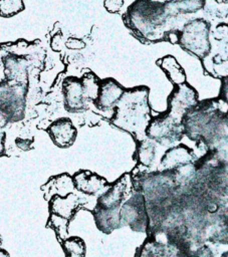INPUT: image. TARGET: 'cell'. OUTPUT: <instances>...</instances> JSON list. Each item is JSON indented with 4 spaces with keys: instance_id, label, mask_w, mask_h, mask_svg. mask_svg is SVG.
Segmentation results:
<instances>
[{
    "instance_id": "6da1fadb",
    "label": "cell",
    "mask_w": 228,
    "mask_h": 257,
    "mask_svg": "<svg viewBox=\"0 0 228 257\" xmlns=\"http://www.w3.org/2000/svg\"><path fill=\"white\" fill-rule=\"evenodd\" d=\"M113 122L123 130L140 135L147 130L150 119L147 87H135L125 91L117 103Z\"/></svg>"
},
{
    "instance_id": "44dd1931",
    "label": "cell",
    "mask_w": 228,
    "mask_h": 257,
    "mask_svg": "<svg viewBox=\"0 0 228 257\" xmlns=\"http://www.w3.org/2000/svg\"><path fill=\"white\" fill-rule=\"evenodd\" d=\"M15 143H16V146L21 149L22 151H28L31 149V144H32V141H29V140H26V139H21V138H18L15 140Z\"/></svg>"
},
{
    "instance_id": "5b68a950",
    "label": "cell",
    "mask_w": 228,
    "mask_h": 257,
    "mask_svg": "<svg viewBox=\"0 0 228 257\" xmlns=\"http://www.w3.org/2000/svg\"><path fill=\"white\" fill-rule=\"evenodd\" d=\"M135 257H186V255L162 233L154 232L147 234L146 240L137 248Z\"/></svg>"
},
{
    "instance_id": "9c48e42d",
    "label": "cell",
    "mask_w": 228,
    "mask_h": 257,
    "mask_svg": "<svg viewBox=\"0 0 228 257\" xmlns=\"http://www.w3.org/2000/svg\"><path fill=\"white\" fill-rule=\"evenodd\" d=\"M46 131L54 145L59 148L71 146L76 138V128L67 117H60L52 121Z\"/></svg>"
},
{
    "instance_id": "52a82bcc",
    "label": "cell",
    "mask_w": 228,
    "mask_h": 257,
    "mask_svg": "<svg viewBox=\"0 0 228 257\" xmlns=\"http://www.w3.org/2000/svg\"><path fill=\"white\" fill-rule=\"evenodd\" d=\"M180 128L178 120L168 115L167 117H158L151 121L146 130V134L149 138H153L159 143L171 144L176 141V137L180 136Z\"/></svg>"
},
{
    "instance_id": "8fae6325",
    "label": "cell",
    "mask_w": 228,
    "mask_h": 257,
    "mask_svg": "<svg viewBox=\"0 0 228 257\" xmlns=\"http://www.w3.org/2000/svg\"><path fill=\"white\" fill-rule=\"evenodd\" d=\"M78 208V199L69 194L66 197H53L49 202V212L51 215L57 216L67 222L73 218Z\"/></svg>"
},
{
    "instance_id": "d4e9b609",
    "label": "cell",
    "mask_w": 228,
    "mask_h": 257,
    "mask_svg": "<svg viewBox=\"0 0 228 257\" xmlns=\"http://www.w3.org/2000/svg\"><path fill=\"white\" fill-rule=\"evenodd\" d=\"M1 244H2V238H1V236H0V248H1Z\"/></svg>"
},
{
    "instance_id": "30bf717a",
    "label": "cell",
    "mask_w": 228,
    "mask_h": 257,
    "mask_svg": "<svg viewBox=\"0 0 228 257\" xmlns=\"http://www.w3.org/2000/svg\"><path fill=\"white\" fill-rule=\"evenodd\" d=\"M124 87L118 83L112 78L104 79L99 83L97 97L95 99V103L97 107L102 110H106L111 108L113 105L118 103L124 94Z\"/></svg>"
},
{
    "instance_id": "7c38bea8",
    "label": "cell",
    "mask_w": 228,
    "mask_h": 257,
    "mask_svg": "<svg viewBox=\"0 0 228 257\" xmlns=\"http://www.w3.org/2000/svg\"><path fill=\"white\" fill-rule=\"evenodd\" d=\"M73 186L84 194H95L105 186V180L89 171H80L72 178Z\"/></svg>"
},
{
    "instance_id": "cb8c5ba5",
    "label": "cell",
    "mask_w": 228,
    "mask_h": 257,
    "mask_svg": "<svg viewBox=\"0 0 228 257\" xmlns=\"http://www.w3.org/2000/svg\"><path fill=\"white\" fill-rule=\"evenodd\" d=\"M0 257H10V256H9V253L5 249L0 248Z\"/></svg>"
},
{
    "instance_id": "ba28073f",
    "label": "cell",
    "mask_w": 228,
    "mask_h": 257,
    "mask_svg": "<svg viewBox=\"0 0 228 257\" xmlns=\"http://www.w3.org/2000/svg\"><path fill=\"white\" fill-rule=\"evenodd\" d=\"M64 107L67 111L73 112L81 109L86 100L81 79L67 77L62 83Z\"/></svg>"
},
{
    "instance_id": "3957f363",
    "label": "cell",
    "mask_w": 228,
    "mask_h": 257,
    "mask_svg": "<svg viewBox=\"0 0 228 257\" xmlns=\"http://www.w3.org/2000/svg\"><path fill=\"white\" fill-rule=\"evenodd\" d=\"M179 43L190 53L204 57L209 53V25L203 19H194L180 32Z\"/></svg>"
},
{
    "instance_id": "2e32d148",
    "label": "cell",
    "mask_w": 228,
    "mask_h": 257,
    "mask_svg": "<svg viewBox=\"0 0 228 257\" xmlns=\"http://www.w3.org/2000/svg\"><path fill=\"white\" fill-rule=\"evenodd\" d=\"M60 244L65 257H85L86 246L80 237H67Z\"/></svg>"
},
{
    "instance_id": "e0dca14e",
    "label": "cell",
    "mask_w": 228,
    "mask_h": 257,
    "mask_svg": "<svg viewBox=\"0 0 228 257\" xmlns=\"http://www.w3.org/2000/svg\"><path fill=\"white\" fill-rule=\"evenodd\" d=\"M136 155H137L138 161L142 165L146 167L151 166L155 160V155H156L155 145L151 141L142 140L138 145Z\"/></svg>"
},
{
    "instance_id": "ffe728a7",
    "label": "cell",
    "mask_w": 228,
    "mask_h": 257,
    "mask_svg": "<svg viewBox=\"0 0 228 257\" xmlns=\"http://www.w3.org/2000/svg\"><path fill=\"white\" fill-rule=\"evenodd\" d=\"M124 2L123 1H116V0H111V1H104L103 5L106 8L107 11L111 12V13H116L118 11H120V9L122 8Z\"/></svg>"
},
{
    "instance_id": "ac0fdd59",
    "label": "cell",
    "mask_w": 228,
    "mask_h": 257,
    "mask_svg": "<svg viewBox=\"0 0 228 257\" xmlns=\"http://www.w3.org/2000/svg\"><path fill=\"white\" fill-rule=\"evenodd\" d=\"M24 10V3L20 0H0V16L12 17Z\"/></svg>"
},
{
    "instance_id": "277c9868",
    "label": "cell",
    "mask_w": 228,
    "mask_h": 257,
    "mask_svg": "<svg viewBox=\"0 0 228 257\" xmlns=\"http://www.w3.org/2000/svg\"><path fill=\"white\" fill-rule=\"evenodd\" d=\"M119 218L121 227L130 226L134 231L147 232L150 220L143 197L134 195L126 201L120 209Z\"/></svg>"
},
{
    "instance_id": "8992f818",
    "label": "cell",
    "mask_w": 228,
    "mask_h": 257,
    "mask_svg": "<svg viewBox=\"0 0 228 257\" xmlns=\"http://www.w3.org/2000/svg\"><path fill=\"white\" fill-rule=\"evenodd\" d=\"M197 101V92L188 84L177 85L169 97V116L179 120Z\"/></svg>"
},
{
    "instance_id": "4fadbf2b",
    "label": "cell",
    "mask_w": 228,
    "mask_h": 257,
    "mask_svg": "<svg viewBox=\"0 0 228 257\" xmlns=\"http://www.w3.org/2000/svg\"><path fill=\"white\" fill-rule=\"evenodd\" d=\"M193 160L192 152L185 146H177L171 148L165 153L161 160V165L165 169L178 168L189 164Z\"/></svg>"
},
{
    "instance_id": "603a6c76",
    "label": "cell",
    "mask_w": 228,
    "mask_h": 257,
    "mask_svg": "<svg viewBox=\"0 0 228 257\" xmlns=\"http://www.w3.org/2000/svg\"><path fill=\"white\" fill-rule=\"evenodd\" d=\"M5 133L4 131L0 130V157L5 155Z\"/></svg>"
},
{
    "instance_id": "7a4b0ae2",
    "label": "cell",
    "mask_w": 228,
    "mask_h": 257,
    "mask_svg": "<svg viewBox=\"0 0 228 257\" xmlns=\"http://www.w3.org/2000/svg\"><path fill=\"white\" fill-rule=\"evenodd\" d=\"M25 85L3 80L0 82V112L8 121H17L23 117L25 107Z\"/></svg>"
},
{
    "instance_id": "9a60e30c",
    "label": "cell",
    "mask_w": 228,
    "mask_h": 257,
    "mask_svg": "<svg viewBox=\"0 0 228 257\" xmlns=\"http://www.w3.org/2000/svg\"><path fill=\"white\" fill-rule=\"evenodd\" d=\"M53 185H50L46 183L42 188H47V191H45V196L48 194L49 198L50 195L55 193L58 194L59 197H66L67 195L71 194V191L73 189V183L72 179L67 174H62L60 176H56V178H53L50 180Z\"/></svg>"
},
{
    "instance_id": "5bb4252c",
    "label": "cell",
    "mask_w": 228,
    "mask_h": 257,
    "mask_svg": "<svg viewBox=\"0 0 228 257\" xmlns=\"http://www.w3.org/2000/svg\"><path fill=\"white\" fill-rule=\"evenodd\" d=\"M159 65L166 72L168 78L175 84L180 85L185 82L186 76L184 69L180 66L178 61L171 55L166 56L158 61Z\"/></svg>"
},
{
    "instance_id": "7402d4cb",
    "label": "cell",
    "mask_w": 228,
    "mask_h": 257,
    "mask_svg": "<svg viewBox=\"0 0 228 257\" xmlns=\"http://www.w3.org/2000/svg\"><path fill=\"white\" fill-rule=\"evenodd\" d=\"M65 45L68 48H72V49H78V48H82L84 46V43L78 39H68L65 43Z\"/></svg>"
},
{
    "instance_id": "d6986e66",
    "label": "cell",
    "mask_w": 228,
    "mask_h": 257,
    "mask_svg": "<svg viewBox=\"0 0 228 257\" xmlns=\"http://www.w3.org/2000/svg\"><path fill=\"white\" fill-rule=\"evenodd\" d=\"M218 244H204L203 246L198 248L191 257H220L224 251L220 255H218Z\"/></svg>"
}]
</instances>
